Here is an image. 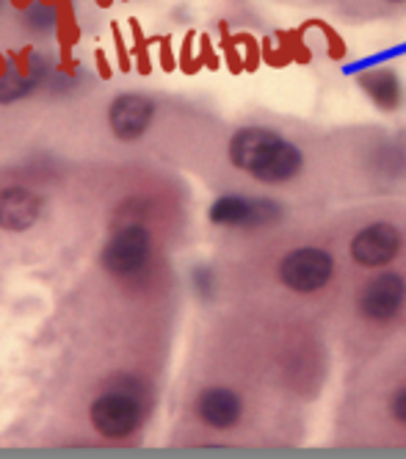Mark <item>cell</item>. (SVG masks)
<instances>
[{
    "mask_svg": "<svg viewBox=\"0 0 406 459\" xmlns=\"http://www.w3.org/2000/svg\"><path fill=\"white\" fill-rule=\"evenodd\" d=\"M135 70H139V75H152V58H150V53L135 56Z\"/></svg>",
    "mask_w": 406,
    "mask_h": 459,
    "instance_id": "23",
    "label": "cell"
},
{
    "mask_svg": "<svg viewBox=\"0 0 406 459\" xmlns=\"http://www.w3.org/2000/svg\"><path fill=\"white\" fill-rule=\"evenodd\" d=\"M390 415L398 426L406 429V385L393 390V399H390Z\"/></svg>",
    "mask_w": 406,
    "mask_h": 459,
    "instance_id": "19",
    "label": "cell"
},
{
    "mask_svg": "<svg viewBox=\"0 0 406 459\" xmlns=\"http://www.w3.org/2000/svg\"><path fill=\"white\" fill-rule=\"evenodd\" d=\"M152 255V233L142 224H127L114 230V236L106 241L103 255H99V266L111 277H130L139 274Z\"/></svg>",
    "mask_w": 406,
    "mask_h": 459,
    "instance_id": "6",
    "label": "cell"
},
{
    "mask_svg": "<svg viewBox=\"0 0 406 459\" xmlns=\"http://www.w3.org/2000/svg\"><path fill=\"white\" fill-rule=\"evenodd\" d=\"M357 86L382 111H398L403 106V83L393 67H367L357 73Z\"/></svg>",
    "mask_w": 406,
    "mask_h": 459,
    "instance_id": "11",
    "label": "cell"
},
{
    "mask_svg": "<svg viewBox=\"0 0 406 459\" xmlns=\"http://www.w3.org/2000/svg\"><path fill=\"white\" fill-rule=\"evenodd\" d=\"M227 158L235 169L263 186H288L301 178L307 163L298 144L260 125L235 130L227 144Z\"/></svg>",
    "mask_w": 406,
    "mask_h": 459,
    "instance_id": "1",
    "label": "cell"
},
{
    "mask_svg": "<svg viewBox=\"0 0 406 459\" xmlns=\"http://www.w3.org/2000/svg\"><path fill=\"white\" fill-rule=\"evenodd\" d=\"M232 39L238 42V48H241V53H244V67H246L249 73H255V70H257V64H260V58H263L260 42H257L252 34H235Z\"/></svg>",
    "mask_w": 406,
    "mask_h": 459,
    "instance_id": "13",
    "label": "cell"
},
{
    "mask_svg": "<svg viewBox=\"0 0 406 459\" xmlns=\"http://www.w3.org/2000/svg\"><path fill=\"white\" fill-rule=\"evenodd\" d=\"M111 34H114V48H117V58H119V70L122 73H130L135 64H133V53L130 48L125 45V37H122V30H119V22H111Z\"/></svg>",
    "mask_w": 406,
    "mask_h": 459,
    "instance_id": "17",
    "label": "cell"
},
{
    "mask_svg": "<svg viewBox=\"0 0 406 459\" xmlns=\"http://www.w3.org/2000/svg\"><path fill=\"white\" fill-rule=\"evenodd\" d=\"M177 61H180V70H183L186 75H196V73L202 70L199 56H194V30H188V37H186V42H183V48H180Z\"/></svg>",
    "mask_w": 406,
    "mask_h": 459,
    "instance_id": "14",
    "label": "cell"
},
{
    "mask_svg": "<svg viewBox=\"0 0 406 459\" xmlns=\"http://www.w3.org/2000/svg\"><path fill=\"white\" fill-rule=\"evenodd\" d=\"M158 53H160V67L163 73H175L180 67V61L172 50V37H160L158 39Z\"/></svg>",
    "mask_w": 406,
    "mask_h": 459,
    "instance_id": "20",
    "label": "cell"
},
{
    "mask_svg": "<svg viewBox=\"0 0 406 459\" xmlns=\"http://www.w3.org/2000/svg\"><path fill=\"white\" fill-rule=\"evenodd\" d=\"M199 61H202V67H208L211 73H216L219 70V64H221V58L216 56V50H213V42H211V37H205L202 34L199 37Z\"/></svg>",
    "mask_w": 406,
    "mask_h": 459,
    "instance_id": "18",
    "label": "cell"
},
{
    "mask_svg": "<svg viewBox=\"0 0 406 459\" xmlns=\"http://www.w3.org/2000/svg\"><path fill=\"white\" fill-rule=\"evenodd\" d=\"M33 89H37V81L33 78H22V75H6L0 78V103H14V100H22V97H28Z\"/></svg>",
    "mask_w": 406,
    "mask_h": 459,
    "instance_id": "12",
    "label": "cell"
},
{
    "mask_svg": "<svg viewBox=\"0 0 406 459\" xmlns=\"http://www.w3.org/2000/svg\"><path fill=\"white\" fill-rule=\"evenodd\" d=\"M406 310V277L401 272H382L362 282L357 290V316L367 326H390Z\"/></svg>",
    "mask_w": 406,
    "mask_h": 459,
    "instance_id": "3",
    "label": "cell"
},
{
    "mask_svg": "<svg viewBox=\"0 0 406 459\" xmlns=\"http://www.w3.org/2000/svg\"><path fill=\"white\" fill-rule=\"evenodd\" d=\"M111 4H114V0H97V6H99V9H108Z\"/></svg>",
    "mask_w": 406,
    "mask_h": 459,
    "instance_id": "26",
    "label": "cell"
},
{
    "mask_svg": "<svg viewBox=\"0 0 406 459\" xmlns=\"http://www.w3.org/2000/svg\"><path fill=\"white\" fill-rule=\"evenodd\" d=\"M401 249H403L401 227L384 219L362 224L349 241V257L354 260V266L367 272L387 269L401 255Z\"/></svg>",
    "mask_w": 406,
    "mask_h": 459,
    "instance_id": "5",
    "label": "cell"
},
{
    "mask_svg": "<svg viewBox=\"0 0 406 459\" xmlns=\"http://www.w3.org/2000/svg\"><path fill=\"white\" fill-rule=\"evenodd\" d=\"M387 4H406V0H387Z\"/></svg>",
    "mask_w": 406,
    "mask_h": 459,
    "instance_id": "28",
    "label": "cell"
},
{
    "mask_svg": "<svg viewBox=\"0 0 406 459\" xmlns=\"http://www.w3.org/2000/svg\"><path fill=\"white\" fill-rule=\"evenodd\" d=\"M194 412L196 418L208 426V429L216 432H227L235 429L244 418V399L238 390H232L227 385H211L202 387L199 396L194 402Z\"/></svg>",
    "mask_w": 406,
    "mask_h": 459,
    "instance_id": "8",
    "label": "cell"
},
{
    "mask_svg": "<svg viewBox=\"0 0 406 459\" xmlns=\"http://www.w3.org/2000/svg\"><path fill=\"white\" fill-rule=\"evenodd\" d=\"M152 117H155V103L139 91L117 94V100L108 106V125L119 142L142 139L152 125Z\"/></svg>",
    "mask_w": 406,
    "mask_h": 459,
    "instance_id": "9",
    "label": "cell"
},
{
    "mask_svg": "<svg viewBox=\"0 0 406 459\" xmlns=\"http://www.w3.org/2000/svg\"><path fill=\"white\" fill-rule=\"evenodd\" d=\"M42 6H48V9H56V0H39Z\"/></svg>",
    "mask_w": 406,
    "mask_h": 459,
    "instance_id": "27",
    "label": "cell"
},
{
    "mask_svg": "<svg viewBox=\"0 0 406 459\" xmlns=\"http://www.w3.org/2000/svg\"><path fill=\"white\" fill-rule=\"evenodd\" d=\"M58 73L73 78L78 73V61L73 56V45H58Z\"/></svg>",
    "mask_w": 406,
    "mask_h": 459,
    "instance_id": "21",
    "label": "cell"
},
{
    "mask_svg": "<svg viewBox=\"0 0 406 459\" xmlns=\"http://www.w3.org/2000/svg\"><path fill=\"white\" fill-rule=\"evenodd\" d=\"M315 28H321V34H324V39H326V50H329V56L332 58H346V42L337 37V30L332 28V25H326V22H321V20H315L313 22Z\"/></svg>",
    "mask_w": 406,
    "mask_h": 459,
    "instance_id": "16",
    "label": "cell"
},
{
    "mask_svg": "<svg viewBox=\"0 0 406 459\" xmlns=\"http://www.w3.org/2000/svg\"><path fill=\"white\" fill-rule=\"evenodd\" d=\"M9 70H12V58H9V53H0V78H6Z\"/></svg>",
    "mask_w": 406,
    "mask_h": 459,
    "instance_id": "24",
    "label": "cell"
},
{
    "mask_svg": "<svg viewBox=\"0 0 406 459\" xmlns=\"http://www.w3.org/2000/svg\"><path fill=\"white\" fill-rule=\"evenodd\" d=\"M45 200L25 186L0 188V230L6 233H25L42 219Z\"/></svg>",
    "mask_w": 406,
    "mask_h": 459,
    "instance_id": "10",
    "label": "cell"
},
{
    "mask_svg": "<svg viewBox=\"0 0 406 459\" xmlns=\"http://www.w3.org/2000/svg\"><path fill=\"white\" fill-rule=\"evenodd\" d=\"M211 221L219 227H238V230H260L274 224L282 216V208L271 200H257V196L224 194L211 205Z\"/></svg>",
    "mask_w": 406,
    "mask_h": 459,
    "instance_id": "7",
    "label": "cell"
},
{
    "mask_svg": "<svg viewBox=\"0 0 406 459\" xmlns=\"http://www.w3.org/2000/svg\"><path fill=\"white\" fill-rule=\"evenodd\" d=\"M9 4H12L17 12H28V6L33 4V0H9Z\"/></svg>",
    "mask_w": 406,
    "mask_h": 459,
    "instance_id": "25",
    "label": "cell"
},
{
    "mask_svg": "<svg viewBox=\"0 0 406 459\" xmlns=\"http://www.w3.org/2000/svg\"><path fill=\"white\" fill-rule=\"evenodd\" d=\"M94 61H97V75L103 78V81H111V78H114V70H111V64H108L103 48H97V50H94Z\"/></svg>",
    "mask_w": 406,
    "mask_h": 459,
    "instance_id": "22",
    "label": "cell"
},
{
    "mask_svg": "<svg viewBox=\"0 0 406 459\" xmlns=\"http://www.w3.org/2000/svg\"><path fill=\"white\" fill-rule=\"evenodd\" d=\"M94 432L106 440H125L135 435L144 423V402L133 390H108L89 407Z\"/></svg>",
    "mask_w": 406,
    "mask_h": 459,
    "instance_id": "4",
    "label": "cell"
},
{
    "mask_svg": "<svg viewBox=\"0 0 406 459\" xmlns=\"http://www.w3.org/2000/svg\"><path fill=\"white\" fill-rule=\"evenodd\" d=\"M6 53L12 58V67H14L17 75L33 78V48L30 45H25L22 50H6Z\"/></svg>",
    "mask_w": 406,
    "mask_h": 459,
    "instance_id": "15",
    "label": "cell"
},
{
    "mask_svg": "<svg viewBox=\"0 0 406 459\" xmlns=\"http://www.w3.org/2000/svg\"><path fill=\"white\" fill-rule=\"evenodd\" d=\"M337 274V260L326 247L304 244L288 249L277 260V280L298 297H315L326 290Z\"/></svg>",
    "mask_w": 406,
    "mask_h": 459,
    "instance_id": "2",
    "label": "cell"
}]
</instances>
